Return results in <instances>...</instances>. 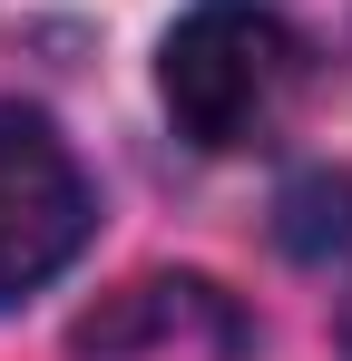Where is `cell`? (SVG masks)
Masks as SVG:
<instances>
[{
  "label": "cell",
  "instance_id": "1",
  "mask_svg": "<svg viewBox=\"0 0 352 361\" xmlns=\"http://www.w3.org/2000/svg\"><path fill=\"white\" fill-rule=\"evenodd\" d=\"M157 88L196 147H245L293 88V30L264 0H196L157 49Z\"/></svg>",
  "mask_w": 352,
  "mask_h": 361
},
{
  "label": "cell",
  "instance_id": "3",
  "mask_svg": "<svg viewBox=\"0 0 352 361\" xmlns=\"http://www.w3.org/2000/svg\"><path fill=\"white\" fill-rule=\"evenodd\" d=\"M274 215H284L274 235H284L303 264H323V254H352V176H333V166H323V176H293Z\"/></svg>",
  "mask_w": 352,
  "mask_h": 361
},
{
  "label": "cell",
  "instance_id": "2",
  "mask_svg": "<svg viewBox=\"0 0 352 361\" xmlns=\"http://www.w3.org/2000/svg\"><path fill=\"white\" fill-rule=\"evenodd\" d=\"M88 235V185L30 108H0V302L40 293Z\"/></svg>",
  "mask_w": 352,
  "mask_h": 361
}]
</instances>
